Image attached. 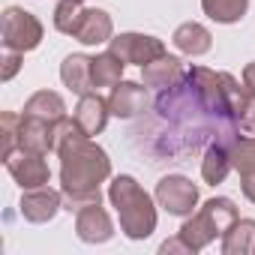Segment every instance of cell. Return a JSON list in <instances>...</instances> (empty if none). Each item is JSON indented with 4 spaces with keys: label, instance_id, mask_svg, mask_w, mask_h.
<instances>
[{
    "label": "cell",
    "instance_id": "obj_2",
    "mask_svg": "<svg viewBox=\"0 0 255 255\" xmlns=\"http://www.w3.org/2000/svg\"><path fill=\"white\" fill-rule=\"evenodd\" d=\"M57 156H60L63 207L78 213L87 204H99L102 201L99 183H105L111 177V159H108V153L90 135H81V138L69 141Z\"/></svg>",
    "mask_w": 255,
    "mask_h": 255
},
{
    "label": "cell",
    "instance_id": "obj_21",
    "mask_svg": "<svg viewBox=\"0 0 255 255\" xmlns=\"http://www.w3.org/2000/svg\"><path fill=\"white\" fill-rule=\"evenodd\" d=\"M201 9L216 24H237L249 9V0H201Z\"/></svg>",
    "mask_w": 255,
    "mask_h": 255
},
{
    "label": "cell",
    "instance_id": "obj_5",
    "mask_svg": "<svg viewBox=\"0 0 255 255\" xmlns=\"http://www.w3.org/2000/svg\"><path fill=\"white\" fill-rule=\"evenodd\" d=\"M0 39H3V48L21 51V54L33 51L42 42V21L21 6H9L0 15Z\"/></svg>",
    "mask_w": 255,
    "mask_h": 255
},
{
    "label": "cell",
    "instance_id": "obj_26",
    "mask_svg": "<svg viewBox=\"0 0 255 255\" xmlns=\"http://www.w3.org/2000/svg\"><path fill=\"white\" fill-rule=\"evenodd\" d=\"M237 123H240L243 132L255 135V93H249V90H246L243 102L237 105Z\"/></svg>",
    "mask_w": 255,
    "mask_h": 255
},
{
    "label": "cell",
    "instance_id": "obj_3",
    "mask_svg": "<svg viewBox=\"0 0 255 255\" xmlns=\"http://www.w3.org/2000/svg\"><path fill=\"white\" fill-rule=\"evenodd\" d=\"M108 201L117 210L120 231L129 240H144L156 231V207L153 198L138 186L135 177L117 174L108 186Z\"/></svg>",
    "mask_w": 255,
    "mask_h": 255
},
{
    "label": "cell",
    "instance_id": "obj_18",
    "mask_svg": "<svg viewBox=\"0 0 255 255\" xmlns=\"http://www.w3.org/2000/svg\"><path fill=\"white\" fill-rule=\"evenodd\" d=\"M234 165H231V147H225V144H207L204 147V159H201V177H204V183L207 186H216V183H222L225 177H228V171H231Z\"/></svg>",
    "mask_w": 255,
    "mask_h": 255
},
{
    "label": "cell",
    "instance_id": "obj_1",
    "mask_svg": "<svg viewBox=\"0 0 255 255\" xmlns=\"http://www.w3.org/2000/svg\"><path fill=\"white\" fill-rule=\"evenodd\" d=\"M243 96L246 87H240L231 72L192 66L174 87L159 90L153 120L138 126L132 135H138L144 150L156 156L153 162H180L213 141L231 147L240 138L237 105Z\"/></svg>",
    "mask_w": 255,
    "mask_h": 255
},
{
    "label": "cell",
    "instance_id": "obj_8",
    "mask_svg": "<svg viewBox=\"0 0 255 255\" xmlns=\"http://www.w3.org/2000/svg\"><path fill=\"white\" fill-rule=\"evenodd\" d=\"M108 51H114L123 63H138V66H147L150 60L168 54L162 39L144 36V33H120V36H111Z\"/></svg>",
    "mask_w": 255,
    "mask_h": 255
},
{
    "label": "cell",
    "instance_id": "obj_20",
    "mask_svg": "<svg viewBox=\"0 0 255 255\" xmlns=\"http://www.w3.org/2000/svg\"><path fill=\"white\" fill-rule=\"evenodd\" d=\"M255 252V219H240L222 234V255H252Z\"/></svg>",
    "mask_w": 255,
    "mask_h": 255
},
{
    "label": "cell",
    "instance_id": "obj_28",
    "mask_svg": "<svg viewBox=\"0 0 255 255\" xmlns=\"http://www.w3.org/2000/svg\"><path fill=\"white\" fill-rule=\"evenodd\" d=\"M159 252H165V255H168V252H186V255H195V252H192V246H189L180 234H177V237H171V240H165V243L159 246Z\"/></svg>",
    "mask_w": 255,
    "mask_h": 255
},
{
    "label": "cell",
    "instance_id": "obj_11",
    "mask_svg": "<svg viewBox=\"0 0 255 255\" xmlns=\"http://www.w3.org/2000/svg\"><path fill=\"white\" fill-rule=\"evenodd\" d=\"M108 105H111V114L120 117V120H132L144 111L147 105V87H141L138 81H117L111 87V96H108Z\"/></svg>",
    "mask_w": 255,
    "mask_h": 255
},
{
    "label": "cell",
    "instance_id": "obj_30",
    "mask_svg": "<svg viewBox=\"0 0 255 255\" xmlns=\"http://www.w3.org/2000/svg\"><path fill=\"white\" fill-rule=\"evenodd\" d=\"M243 87L249 93H255V63H246V69H243Z\"/></svg>",
    "mask_w": 255,
    "mask_h": 255
},
{
    "label": "cell",
    "instance_id": "obj_13",
    "mask_svg": "<svg viewBox=\"0 0 255 255\" xmlns=\"http://www.w3.org/2000/svg\"><path fill=\"white\" fill-rule=\"evenodd\" d=\"M60 81H63L72 93H78V96L90 93V87H93V57L69 54V57L60 63Z\"/></svg>",
    "mask_w": 255,
    "mask_h": 255
},
{
    "label": "cell",
    "instance_id": "obj_29",
    "mask_svg": "<svg viewBox=\"0 0 255 255\" xmlns=\"http://www.w3.org/2000/svg\"><path fill=\"white\" fill-rule=\"evenodd\" d=\"M240 189H243V195L255 204V168H249V171L240 174Z\"/></svg>",
    "mask_w": 255,
    "mask_h": 255
},
{
    "label": "cell",
    "instance_id": "obj_16",
    "mask_svg": "<svg viewBox=\"0 0 255 255\" xmlns=\"http://www.w3.org/2000/svg\"><path fill=\"white\" fill-rule=\"evenodd\" d=\"M171 42L177 45V51H183V54H189V57H201V54L210 51L213 36H210V30H207L204 24H198V21H186V24H180V27L174 30Z\"/></svg>",
    "mask_w": 255,
    "mask_h": 255
},
{
    "label": "cell",
    "instance_id": "obj_27",
    "mask_svg": "<svg viewBox=\"0 0 255 255\" xmlns=\"http://www.w3.org/2000/svg\"><path fill=\"white\" fill-rule=\"evenodd\" d=\"M18 69H21V51L3 48V69H0V81H12Z\"/></svg>",
    "mask_w": 255,
    "mask_h": 255
},
{
    "label": "cell",
    "instance_id": "obj_31",
    "mask_svg": "<svg viewBox=\"0 0 255 255\" xmlns=\"http://www.w3.org/2000/svg\"><path fill=\"white\" fill-rule=\"evenodd\" d=\"M81 3H84V0H81Z\"/></svg>",
    "mask_w": 255,
    "mask_h": 255
},
{
    "label": "cell",
    "instance_id": "obj_24",
    "mask_svg": "<svg viewBox=\"0 0 255 255\" xmlns=\"http://www.w3.org/2000/svg\"><path fill=\"white\" fill-rule=\"evenodd\" d=\"M18 132H21V114L3 111L0 114V156H9L18 147Z\"/></svg>",
    "mask_w": 255,
    "mask_h": 255
},
{
    "label": "cell",
    "instance_id": "obj_12",
    "mask_svg": "<svg viewBox=\"0 0 255 255\" xmlns=\"http://www.w3.org/2000/svg\"><path fill=\"white\" fill-rule=\"evenodd\" d=\"M108 117H111V105H108V99H102L99 93H84V96H78L75 120H78V126H81V129H84L90 138L99 135V132L105 129Z\"/></svg>",
    "mask_w": 255,
    "mask_h": 255
},
{
    "label": "cell",
    "instance_id": "obj_6",
    "mask_svg": "<svg viewBox=\"0 0 255 255\" xmlns=\"http://www.w3.org/2000/svg\"><path fill=\"white\" fill-rule=\"evenodd\" d=\"M3 165L21 189H36V186H45L51 180V168L45 162V153L27 150V147H15L9 156H3Z\"/></svg>",
    "mask_w": 255,
    "mask_h": 255
},
{
    "label": "cell",
    "instance_id": "obj_10",
    "mask_svg": "<svg viewBox=\"0 0 255 255\" xmlns=\"http://www.w3.org/2000/svg\"><path fill=\"white\" fill-rule=\"evenodd\" d=\"M75 234L84 243H105L114 237V225H111V216L102 210V201L87 204L75 213Z\"/></svg>",
    "mask_w": 255,
    "mask_h": 255
},
{
    "label": "cell",
    "instance_id": "obj_32",
    "mask_svg": "<svg viewBox=\"0 0 255 255\" xmlns=\"http://www.w3.org/2000/svg\"><path fill=\"white\" fill-rule=\"evenodd\" d=\"M252 255H255V252H252Z\"/></svg>",
    "mask_w": 255,
    "mask_h": 255
},
{
    "label": "cell",
    "instance_id": "obj_17",
    "mask_svg": "<svg viewBox=\"0 0 255 255\" xmlns=\"http://www.w3.org/2000/svg\"><path fill=\"white\" fill-rule=\"evenodd\" d=\"M51 126L48 120L39 117H24L21 114V132H18V147L36 150V153H54V141H51Z\"/></svg>",
    "mask_w": 255,
    "mask_h": 255
},
{
    "label": "cell",
    "instance_id": "obj_15",
    "mask_svg": "<svg viewBox=\"0 0 255 255\" xmlns=\"http://www.w3.org/2000/svg\"><path fill=\"white\" fill-rule=\"evenodd\" d=\"M111 36H114L111 15L105 9H84V18H81L75 39L81 45H105V42H111Z\"/></svg>",
    "mask_w": 255,
    "mask_h": 255
},
{
    "label": "cell",
    "instance_id": "obj_25",
    "mask_svg": "<svg viewBox=\"0 0 255 255\" xmlns=\"http://www.w3.org/2000/svg\"><path fill=\"white\" fill-rule=\"evenodd\" d=\"M231 165H234L240 174L249 171V168H255V135L237 138V141L231 144Z\"/></svg>",
    "mask_w": 255,
    "mask_h": 255
},
{
    "label": "cell",
    "instance_id": "obj_7",
    "mask_svg": "<svg viewBox=\"0 0 255 255\" xmlns=\"http://www.w3.org/2000/svg\"><path fill=\"white\" fill-rule=\"evenodd\" d=\"M156 201L171 216H192L198 204V186L183 174H168L156 183Z\"/></svg>",
    "mask_w": 255,
    "mask_h": 255
},
{
    "label": "cell",
    "instance_id": "obj_4",
    "mask_svg": "<svg viewBox=\"0 0 255 255\" xmlns=\"http://www.w3.org/2000/svg\"><path fill=\"white\" fill-rule=\"evenodd\" d=\"M237 222V207L231 198H210L198 213L186 216V222L180 225V237L192 246V252L207 249L216 237H222L231 225Z\"/></svg>",
    "mask_w": 255,
    "mask_h": 255
},
{
    "label": "cell",
    "instance_id": "obj_22",
    "mask_svg": "<svg viewBox=\"0 0 255 255\" xmlns=\"http://www.w3.org/2000/svg\"><path fill=\"white\" fill-rule=\"evenodd\" d=\"M123 60L114 51H102L93 57V87H114L123 81Z\"/></svg>",
    "mask_w": 255,
    "mask_h": 255
},
{
    "label": "cell",
    "instance_id": "obj_9",
    "mask_svg": "<svg viewBox=\"0 0 255 255\" xmlns=\"http://www.w3.org/2000/svg\"><path fill=\"white\" fill-rule=\"evenodd\" d=\"M60 207H63V192L51 189L48 183H45V186H36V189H24L21 204H18L21 216H24L27 222H33V225L51 222Z\"/></svg>",
    "mask_w": 255,
    "mask_h": 255
},
{
    "label": "cell",
    "instance_id": "obj_23",
    "mask_svg": "<svg viewBox=\"0 0 255 255\" xmlns=\"http://www.w3.org/2000/svg\"><path fill=\"white\" fill-rule=\"evenodd\" d=\"M81 18H84V6L81 0H60L54 6V27L66 36H75L78 27H81Z\"/></svg>",
    "mask_w": 255,
    "mask_h": 255
},
{
    "label": "cell",
    "instance_id": "obj_19",
    "mask_svg": "<svg viewBox=\"0 0 255 255\" xmlns=\"http://www.w3.org/2000/svg\"><path fill=\"white\" fill-rule=\"evenodd\" d=\"M21 114H24V117H39V120L54 123V120L66 117V102H63V96L54 93V90H39V93H33V96L24 102V111H21Z\"/></svg>",
    "mask_w": 255,
    "mask_h": 255
},
{
    "label": "cell",
    "instance_id": "obj_14",
    "mask_svg": "<svg viewBox=\"0 0 255 255\" xmlns=\"http://www.w3.org/2000/svg\"><path fill=\"white\" fill-rule=\"evenodd\" d=\"M141 69H144V87H153V90L174 87V84L186 75L183 63H180L177 57H171V54H162V57L150 60V63L141 66Z\"/></svg>",
    "mask_w": 255,
    "mask_h": 255
}]
</instances>
